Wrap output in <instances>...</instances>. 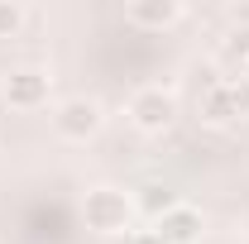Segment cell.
<instances>
[{"instance_id":"4","label":"cell","mask_w":249,"mask_h":244,"mask_svg":"<svg viewBox=\"0 0 249 244\" xmlns=\"http://www.w3.org/2000/svg\"><path fill=\"white\" fill-rule=\"evenodd\" d=\"M48 91H53V77L43 67H15L0 82V96H5L10 110H43L48 105Z\"/></svg>"},{"instance_id":"9","label":"cell","mask_w":249,"mask_h":244,"mask_svg":"<svg viewBox=\"0 0 249 244\" xmlns=\"http://www.w3.org/2000/svg\"><path fill=\"white\" fill-rule=\"evenodd\" d=\"M230 58H240V62H249V29H230Z\"/></svg>"},{"instance_id":"8","label":"cell","mask_w":249,"mask_h":244,"mask_svg":"<svg viewBox=\"0 0 249 244\" xmlns=\"http://www.w3.org/2000/svg\"><path fill=\"white\" fill-rule=\"evenodd\" d=\"M24 5L19 0H0V38H19V29H24Z\"/></svg>"},{"instance_id":"3","label":"cell","mask_w":249,"mask_h":244,"mask_svg":"<svg viewBox=\"0 0 249 244\" xmlns=\"http://www.w3.org/2000/svg\"><path fill=\"white\" fill-rule=\"evenodd\" d=\"M124 115L134 129H144V134H163V129H173L178 120V96L163 91V87H139V91L124 101Z\"/></svg>"},{"instance_id":"1","label":"cell","mask_w":249,"mask_h":244,"mask_svg":"<svg viewBox=\"0 0 249 244\" xmlns=\"http://www.w3.org/2000/svg\"><path fill=\"white\" fill-rule=\"evenodd\" d=\"M82 220H87L91 235H106V240L129 235V225H134V196L120 192V187H91L87 201H82Z\"/></svg>"},{"instance_id":"2","label":"cell","mask_w":249,"mask_h":244,"mask_svg":"<svg viewBox=\"0 0 249 244\" xmlns=\"http://www.w3.org/2000/svg\"><path fill=\"white\" fill-rule=\"evenodd\" d=\"M101 124H106V110H101V101H91V96H67V101L53 105V129H58V139H67V144L96 139Z\"/></svg>"},{"instance_id":"7","label":"cell","mask_w":249,"mask_h":244,"mask_svg":"<svg viewBox=\"0 0 249 244\" xmlns=\"http://www.w3.org/2000/svg\"><path fill=\"white\" fill-rule=\"evenodd\" d=\"M201 120H206V124L240 120V105H235V87H230V82H216L211 91L201 96Z\"/></svg>"},{"instance_id":"12","label":"cell","mask_w":249,"mask_h":244,"mask_svg":"<svg viewBox=\"0 0 249 244\" xmlns=\"http://www.w3.org/2000/svg\"><path fill=\"white\" fill-rule=\"evenodd\" d=\"M124 244H163V240H158L154 230H134V235H129V240H124Z\"/></svg>"},{"instance_id":"10","label":"cell","mask_w":249,"mask_h":244,"mask_svg":"<svg viewBox=\"0 0 249 244\" xmlns=\"http://www.w3.org/2000/svg\"><path fill=\"white\" fill-rule=\"evenodd\" d=\"M230 87H235V105H240V115H249V77L230 82Z\"/></svg>"},{"instance_id":"11","label":"cell","mask_w":249,"mask_h":244,"mask_svg":"<svg viewBox=\"0 0 249 244\" xmlns=\"http://www.w3.org/2000/svg\"><path fill=\"white\" fill-rule=\"evenodd\" d=\"M230 24L235 29H249V5H230Z\"/></svg>"},{"instance_id":"5","label":"cell","mask_w":249,"mask_h":244,"mask_svg":"<svg viewBox=\"0 0 249 244\" xmlns=\"http://www.w3.org/2000/svg\"><path fill=\"white\" fill-rule=\"evenodd\" d=\"M201 230H206V220H201V211H196L192 201H178V206H168V211L154 220V235L163 244H196Z\"/></svg>"},{"instance_id":"6","label":"cell","mask_w":249,"mask_h":244,"mask_svg":"<svg viewBox=\"0 0 249 244\" xmlns=\"http://www.w3.org/2000/svg\"><path fill=\"white\" fill-rule=\"evenodd\" d=\"M124 19H129L134 29H168V24L182 19V5H178V0H139V5L124 10Z\"/></svg>"}]
</instances>
